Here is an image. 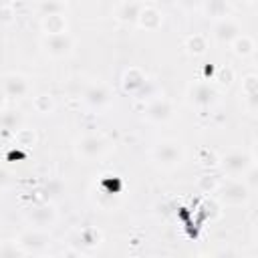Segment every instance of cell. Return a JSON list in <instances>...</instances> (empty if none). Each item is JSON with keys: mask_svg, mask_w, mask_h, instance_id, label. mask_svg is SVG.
Masks as SVG:
<instances>
[{"mask_svg": "<svg viewBox=\"0 0 258 258\" xmlns=\"http://www.w3.org/2000/svg\"><path fill=\"white\" fill-rule=\"evenodd\" d=\"M18 121H20V117H18L14 111H6V113L0 115V125H2L4 129H14V127L18 125Z\"/></svg>", "mask_w": 258, "mask_h": 258, "instance_id": "19", "label": "cell"}, {"mask_svg": "<svg viewBox=\"0 0 258 258\" xmlns=\"http://www.w3.org/2000/svg\"><path fill=\"white\" fill-rule=\"evenodd\" d=\"M107 149V141L99 135H87L79 141V153L87 159H93V157H99L103 151Z\"/></svg>", "mask_w": 258, "mask_h": 258, "instance_id": "3", "label": "cell"}, {"mask_svg": "<svg viewBox=\"0 0 258 258\" xmlns=\"http://www.w3.org/2000/svg\"><path fill=\"white\" fill-rule=\"evenodd\" d=\"M248 161H250V159H248L246 153H242V151H232L230 155H226V157L222 159V167H224L226 171H230V173H242V171H246V167L250 165Z\"/></svg>", "mask_w": 258, "mask_h": 258, "instance_id": "6", "label": "cell"}, {"mask_svg": "<svg viewBox=\"0 0 258 258\" xmlns=\"http://www.w3.org/2000/svg\"><path fill=\"white\" fill-rule=\"evenodd\" d=\"M214 97H216V93H214V89L210 85L202 83V85H196L191 89V101L196 105H210L214 101Z\"/></svg>", "mask_w": 258, "mask_h": 258, "instance_id": "11", "label": "cell"}, {"mask_svg": "<svg viewBox=\"0 0 258 258\" xmlns=\"http://www.w3.org/2000/svg\"><path fill=\"white\" fill-rule=\"evenodd\" d=\"M220 198H222V202H226V204H236V206H240V204H244V202L248 200V187H246L244 183H238V181L228 183V185L222 189Z\"/></svg>", "mask_w": 258, "mask_h": 258, "instance_id": "5", "label": "cell"}, {"mask_svg": "<svg viewBox=\"0 0 258 258\" xmlns=\"http://www.w3.org/2000/svg\"><path fill=\"white\" fill-rule=\"evenodd\" d=\"M153 157L163 167H175V165H179V161L183 157V151H181L179 143H175V141H161V143L155 145Z\"/></svg>", "mask_w": 258, "mask_h": 258, "instance_id": "1", "label": "cell"}, {"mask_svg": "<svg viewBox=\"0 0 258 258\" xmlns=\"http://www.w3.org/2000/svg\"><path fill=\"white\" fill-rule=\"evenodd\" d=\"M44 240H46V238H44V236H40L38 232H26V234L20 238V242H18V244H20V246H24V248H26V252H28V250H38L40 246H44V244H46Z\"/></svg>", "mask_w": 258, "mask_h": 258, "instance_id": "13", "label": "cell"}, {"mask_svg": "<svg viewBox=\"0 0 258 258\" xmlns=\"http://www.w3.org/2000/svg\"><path fill=\"white\" fill-rule=\"evenodd\" d=\"M85 101L93 107H103L109 103V91L103 85H95L85 93Z\"/></svg>", "mask_w": 258, "mask_h": 258, "instance_id": "9", "label": "cell"}, {"mask_svg": "<svg viewBox=\"0 0 258 258\" xmlns=\"http://www.w3.org/2000/svg\"><path fill=\"white\" fill-rule=\"evenodd\" d=\"M187 50L194 52V54H202V52L206 50V40H204V36L194 34V36L187 40Z\"/></svg>", "mask_w": 258, "mask_h": 258, "instance_id": "18", "label": "cell"}, {"mask_svg": "<svg viewBox=\"0 0 258 258\" xmlns=\"http://www.w3.org/2000/svg\"><path fill=\"white\" fill-rule=\"evenodd\" d=\"M4 4H6V0H0V8H4Z\"/></svg>", "mask_w": 258, "mask_h": 258, "instance_id": "22", "label": "cell"}, {"mask_svg": "<svg viewBox=\"0 0 258 258\" xmlns=\"http://www.w3.org/2000/svg\"><path fill=\"white\" fill-rule=\"evenodd\" d=\"M139 10H141V6L139 4H123L121 6V10H119V18L121 20H135L137 16H139Z\"/></svg>", "mask_w": 258, "mask_h": 258, "instance_id": "16", "label": "cell"}, {"mask_svg": "<svg viewBox=\"0 0 258 258\" xmlns=\"http://www.w3.org/2000/svg\"><path fill=\"white\" fill-rule=\"evenodd\" d=\"M137 20H139V24H141L143 28H157L159 22H161V16H159V12H157L155 8H151V6H141Z\"/></svg>", "mask_w": 258, "mask_h": 258, "instance_id": "10", "label": "cell"}, {"mask_svg": "<svg viewBox=\"0 0 258 258\" xmlns=\"http://www.w3.org/2000/svg\"><path fill=\"white\" fill-rule=\"evenodd\" d=\"M216 38L218 40H222V42H232L236 36H240V28H238V24L234 22V20H230V18H224V20H220L218 22V26H216Z\"/></svg>", "mask_w": 258, "mask_h": 258, "instance_id": "7", "label": "cell"}, {"mask_svg": "<svg viewBox=\"0 0 258 258\" xmlns=\"http://www.w3.org/2000/svg\"><path fill=\"white\" fill-rule=\"evenodd\" d=\"M62 10H64V4H60L58 0H42V4H40V12H42V16L60 14Z\"/></svg>", "mask_w": 258, "mask_h": 258, "instance_id": "14", "label": "cell"}, {"mask_svg": "<svg viewBox=\"0 0 258 258\" xmlns=\"http://www.w3.org/2000/svg\"><path fill=\"white\" fill-rule=\"evenodd\" d=\"M42 28L46 34H62V32H67V20L62 14L42 16Z\"/></svg>", "mask_w": 258, "mask_h": 258, "instance_id": "8", "label": "cell"}, {"mask_svg": "<svg viewBox=\"0 0 258 258\" xmlns=\"http://www.w3.org/2000/svg\"><path fill=\"white\" fill-rule=\"evenodd\" d=\"M2 89H4V95L12 97V99H20L28 93V83L20 75H6L2 79Z\"/></svg>", "mask_w": 258, "mask_h": 258, "instance_id": "4", "label": "cell"}, {"mask_svg": "<svg viewBox=\"0 0 258 258\" xmlns=\"http://www.w3.org/2000/svg\"><path fill=\"white\" fill-rule=\"evenodd\" d=\"M44 48L52 56H64L73 48V38L67 32H62V34H48V38L44 40Z\"/></svg>", "mask_w": 258, "mask_h": 258, "instance_id": "2", "label": "cell"}, {"mask_svg": "<svg viewBox=\"0 0 258 258\" xmlns=\"http://www.w3.org/2000/svg\"><path fill=\"white\" fill-rule=\"evenodd\" d=\"M206 12L210 16H226V2L224 0H204Z\"/></svg>", "mask_w": 258, "mask_h": 258, "instance_id": "15", "label": "cell"}, {"mask_svg": "<svg viewBox=\"0 0 258 258\" xmlns=\"http://www.w3.org/2000/svg\"><path fill=\"white\" fill-rule=\"evenodd\" d=\"M8 179H10V177H8V171L0 167V187H4V185L8 183Z\"/></svg>", "mask_w": 258, "mask_h": 258, "instance_id": "21", "label": "cell"}, {"mask_svg": "<svg viewBox=\"0 0 258 258\" xmlns=\"http://www.w3.org/2000/svg\"><path fill=\"white\" fill-rule=\"evenodd\" d=\"M234 46H236L238 54H250L252 48H254V44H252V40L248 36H236L234 38Z\"/></svg>", "mask_w": 258, "mask_h": 258, "instance_id": "17", "label": "cell"}, {"mask_svg": "<svg viewBox=\"0 0 258 258\" xmlns=\"http://www.w3.org/2000/svg\"><path fill=\"white\" fill-rule=\"evenodd\" d=\"M147 117H149V119H155V121H165V119L171 117V107H169L165 101H161V103L157 101L155 105L149 107Z\"/></svg>", "mask_w": 258, "mask_h": 258, "instance_id": "12", "label": "cell"}, {"mask_svg": "<svg viewBox=\"0 0 258 258\" xmlns=\"http://www.w3.org/2000/svg\"><path fill=\"white\" fill-rule=\"evenodd\" d=\"M204 0H177V4L179 6H183V8H196V6H200Z\"/></svg>", "mask_w": 258, "mask_h": 258, "instance_id": "20", "label": "cell"}]
</instances>
